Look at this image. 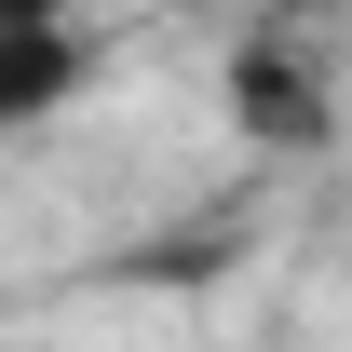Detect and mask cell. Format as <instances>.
I'll list each match as a JSON object with an SVG mask.
<instances>
[{
	"label": "cell",
	"instance_id": "2",
	"mask_svg": "<svg viewBox=\"0 0 352 352\" xmlns=\"http://www.w3.org/2000/svg\"><path fill=\"white\" fill-rule=\"evenodd\" d=\"M95 95V28H0V135Z\"/></svg>",
	"mask_w": 352,
	"mask_h": 352
},
{
	"label": "cell",
	"instance_id": "3",
	"mask_svg": "<svg viewBox=\"0 0 352 352\" xmlns=\"http://www.w3.org/2000/svg\"><path fill=\"white\" fill-rule=\"evenodd\" d=\"M0 28H82V0H0Z\"/></svg>",
	"mask_w": 352,
	"mask_h": 352
},
{
	"label": "cell",
	"instance_id": "1",
	"mask_svg": "<svg viewBox=\"0 0 352 352\" xmlns=\"http://www.w3.org/2000/svg\"><path fill=\"white\" fill-rule=\"evenodd\" d=\"M230 135H258V149H339V95H325V68L311 54H285V28H244L230 41Z\"/></svg>",
	"mask_w": 352,
	"mask_h": 352
}]
</instances>
